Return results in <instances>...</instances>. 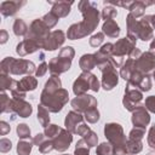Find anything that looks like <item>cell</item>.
Listing matches in <instances>:
<instances>
[{"label":"cell","instance_id":"obj_1","mask_svg":"<svg viewBox=\"0 0 155 155\" xmlns=\"http://www.w3.org/2000/svg\"><path fill=\"white\" fill-rule=\"evenodd\" d=\"M79 10L82 13L84 19L69 27L67 31V36L70 40L85 38L86 35L91 34L99 23V12L97 10L96 2L82 0L79 2Z\"/></svg>","mask_w":155,"mask_h":155},{"label":"cell","instance_id":"obj_2","mask_svg":"<svg viewBox=\"0 0 155 155\" xmlns=\"http://www.w3.org/2000/svg\"><path fill=\"white\" fill-rule=\"evenodd\" d=\"M126 22H127V38L131 39L133 42H136L137 39H140L143 41H148L153 39V27L150 25L147 16H144L140 21H138L136 17L128 13Z\"/></svg>","mask_w":155,"mask_h":155},{"label":"cell","instance_id":"obj_3","mask_svg":"<svg viewBox=\"0 0 155 155\" xmlns=\"http://www.w3.org/2000/svg\"><path fill=\"white\" fill-rule=\"evenodd\" d=\"M104 134L109 143L113 145V155H126L127 148H126V136L124 134V130L120 124L116 122H109L104 126Z\"/></svg>","mask_w":155,"mask_h":155},{"label":"cell","instance_id":"obj_4","mask_svg":"<svg viewBox=\"0 0 155 155\" xmlns=\"http://www.w3.org/2000/svg\"><path fill=\"white\" fill-rule=\"evenodd\" d=\"M0 67H1V74H13V75L28 74L30 75L31 73L36 71L33 62L22 59V58L15 59L13 57H6L5 59H2Z\"/></svg>","mask_w":155,"mask_h":155},{"label":"cell","instance_id":"obj_5","mask_svg":"<svg viewBox=\"0 0 155 155\" xmlns=\"http://www.w3.org/2000/svg\"><path fill=\"white\" fill-rule=\"evenodd\" d=\"M69 99V93L64 88H59L58 91L53 93H47V92H41L40 96V102L41 105H44L48 111L51 113H58L62 110L64 104Z\"/></svg>","mask_w":155,"mask_h":155},{"label":"cell","instance_id":"obj_6","mask_svg":"<svg viewBox=\"0 0 155 155\" xmlns=\"http://www.w3.org/2000/svg\"><path fill=\"white\" fill-rule=\"evenodd\" d=\"M74 54H75V52H74L73 47H70V46L63 47L59 51V54L57 57L52 58L48 63V69H50L51 74L52 75H59V74L69 70Z\"/></svg>","mask_w":155,"mask_h":155},{"label":"cell","instance_id":"obj_7","mask_svg":"<svg viewBox=\"0 0 155 155\" xmlns=\"http://www.w3.org/2000/svg\"><path fill=\"white\" fill-rule=\"evenodd\" d=\"M136 48V42H133L128 38L120 39L116 44H114V50H113V56L110 58V63L115 67L119 68L122 65L124 57L131 54V52Z\"/></svg>","mask_w":155,"mask_h":155},{"label":"cell","instance_id":"obj_8","mask_svg":"<svg viewBox=\"0 0 155 155\" xmlns=\"http://www.w3.org/2000/svg\"><path fill=\"white\" fill-rule=\"evenodd\" d=\"M87 90L97 92L99 90V81L97 80L96 75L91 74L90 71H82V74H80L74 81L73 91L76 96H82L87 92Z\"/></svg>","mask_w":155,"mask_h":155},{"label":"cell","instance_id":"obj_9","mask_svg":"<svg viewBox=\"0 0 155 155\" xmlns=\"http://www.w3.org/2000/svg\"><path fill=\"white\" fill-rule=\"evenodd\" d=\"M48 34H50V28L44 23V21L42 19H34L31 22V24L29 27V31L24 39H30V40L36 41L42 48L44 42H45L46 38L48 36Z\"/></svg>","mask_w":155,"mask_h":155},{"label":"cell","instance_id":"obj_10","mask_svg":"<svg viewBox=\"0 0 155 155\" xmlns=\"http://www.w3.org/2000/svg\"><path fill=\"white\" fill-rule=\"evenodd\" d=\"M99 69H101L102 75H103V78H102V87L105 91L113 90L117 85V81H119V75H117V71H116L115 67L110 62H107L105 64L101 65Z\"/></svg>","mask_w":155,"mask_h":155},{"label":"cell","instance_id":"obj_11","mask_svg":"<svg viewBox=\"0 0 155 155\" xmlns=\"http://www.w3.org/2000/svg\"><path fill=\"white\" fill-rule=\"evenodd\" d=\"M142 99H143L142 91L136 88V87H132L127 84L126 90H125V96L122 99L124 107L130 111H134L139 105H142L140 104Z\"/></svg>","mask_w":155,"mask_h":155},{"label":"cell","instance_id":"obj_12","mask_svg":"<svg viewBox=\"0 0 155 155\" xmlns=\"http://www.w3.org/2000/svg\"><path fill=\"white\" fill-rule=\"evenodd\" d=\"M73 109L78 113H86L87 110L96 108L97 107V101L93 96L90 94H82V96H76V98H74L70 102Z\"/></svg>","mask_w":155,"mask_h":155},{"label":"cell","instance_id":"obj_13","mask_svg":"<svg viewBox=\"0 0 155 155\" xmlns=\"http://www.w3.org/2000/svg\"><path fill=\"white\" fill-rule=\"evenodd\" d=\"M136 70L143 74H148L155 70V57L150 52H144L138 59H136Z\"/></svg>","mask_w":155,"mask_h":155},{"label":"cell","instance_id":"obj_14","mask_svg":"<svg viewBox=\"0 0 155 155\" xmlns=\"http://www.w3.org/2000/svg\"><path fill=\"white\" fill-rule=\"evenodd\" d=\"M127 84L132 87L139 88L140 91H149L151 88V80L148 74H143L139 71H134L131 76V79L127 81Z\"/></svg>","mask_w":155,"mask_h":155},{"label":"cell","instance_id":"obj_15","mask_svg":"<svg viewBox=\"0 0 155 155\" xmlns=\"http://www.w3.org/2000/svg\"><path fill=\"white\" fill-rule=\"evenodd\" d=\"M64 40H65V35L62 30L51 31L48 34V36L46 38L42 48L46 50V51H54V50H57L58 47H61L63 45Z\"/></svg>","mask_w":155,"mask_h":155},{"label":"cell","instance_id":"obj_16","mask_svg":"<svg viewBox=\"0 0 155 155\" xmlns=\"http://www.w3.org/2000/svg\"><path fill=\"white\" fill-rule=\"evenodd\" d=\"M71 134L73 133H70L68 130H63L62 128L61 132L54 138L51 139L52 144H53V149L58 150V151H65L69 148V145H70V143L73 140V136Z\"/></svg>","mask_w":155,"mask_h":155},{"label":"cell","instance_id":"obj_17","mask_svg":"<svg viewBox=\"0 0 155 155\" xmlns=\"http://www.w3.org/2000/svg\"><path fill=\"white\" fill-rule=\"evenodd\" d=\"M132 124L134 127H139V128H144L145 126H148V124L150 122V116L149 113L147 111L144 105H139L134 111H132Z\"/></svg>","mask_w":155,"mask_h":155},{"label":"cell","instance_id":"obj_18","mask_svg":"<svg viewBox=\"0 0 155 155\" xmlns=\"http://www.w3.org/2000/svg\"><path fill=\"white\" fill-rule=\"evenodd\" d=\"M33 111L31 105L24 99H11V113H16L19 117H28Z\"/></svg>","mask_w":155,"mask_h":155},{"label":"cell","instance_id":"obj_19","mask_svg":"<svg viewBox=\"0 0 155 155\" xmlns=\"http://www.w3.org/2000/svg\"><path fill=\"white\" fill-rule=\"evenodd\" d=\"M113 50H114V44L107 42V44H104V45L99 48V51H97L96 53H93L98 68H99L101 65L105 64L107 62H110V58H111V56H113Z\"/></svg>","mask_w":155,"mask_h":155},{"label":"cell","instance_id":"obj_20","mask_svg":"<svg viewBox=\"0 0 155 155\" xmlns=\"http://www.w3.org/2000/svg\"><path fill=\"white\" fill-rule=\"evenodd\" d=\"M84 122V117L80 113L73 110V111H69L65 116V121H64V125H65V130H68L70 133H76V130L78 127Z\"/></svg>","mask_w":155,"mask_h":155},{"label":"cell","instance_id":"obj_21","mask_svg":"<svg viewBox=\"0 0 155 155\" xmlns=\"http://www.w3.org/2000/svg\"><path fill=\"white\" fill-rule=\"evenodd\" d=\"M39 48H41V46L34 41V40H30V39H24L23 41H21L17 47H16V52L21 56V57H24L29 53H33L35 51H38Z\"/></svg>","mask_w":155,"mask_h":155},{"label":"cell","instance_id":"obj_22","mask_svg":"<svg viewBox=\"0 0 155 155\" xmlns=\"http://www.w3.org/2000/svg\"><path fill=\"white\" fill-rule=\"evenodd\" d=\"M48 4L52 5L51 12L56 15L58 18L61 17H67L70 12V6L74 4L73 1H48Z\"/></svg>","mask_w":155,"mask_h":155},{"label":"cell","instance_id":"obj_23","mask_svg":"<svg viewBox=\"0 0 155 155\" xmlns=\"http://www.w3.org/2000/svg\"><path fill=\"white\" fill-rule=\"evenodd\" d=\"M23 5H25V1H2L0 5V12L4 17L13 16Z\"/></svg>","mask_w":155,"mask_h":155},{"label":"cell","instance_id":"obj_24","mask_svg":"<svg viewBox=\"0 0 155 155\" xmlns=\"http://www.w3.org/2000/svg\"><path fill=\"white\" fill-rule=\"evenodd\" d=\"M102 29H103V34H105V35H108L110 38H116L120 34V27L117 25V23L114 19L105 21L103 23Z\"/></svg>","mask_w":155,"mask_h":155},{"label":"cell","instance_id":"obj_25","mask_svg":"<svg viewBox=\"0 0 155 155\" xmlns=\"http://www.w3.org/2000/svg\"><path fill=\"white\" fill-rule=\"evenodd\" d=\"M134 71H136V59L128 58V59L124 63V65H122V68H121V70H120V75H121V78H122L124 80H127V81H128Z\"/></svg>","mask_w":155,"mask_h":155},{"label":"cell","instance_id":"obj_26","mask_svg":"<svg viewBox=\"0 0 155 155\" xmlns=\"http://www.w3.org/2000/svg\"><path fill=\"white\" fill-rule=\"evenodd\" d=\"M80 68L84 70V71H90L92 70L94 67H97V62H96V58H94V54H84L81 58H80Z\"/></svg>","mask_w":155,"mask_h":155},{"label":"cell","instance_id":"obj_27","mask_svg":"<svg viewBox=\"0 0 155 155\" xmlns=\"http://www.w3.org/2000/svg\"><path fill=\"white\" fill-rule=\"evenodd\" d=\"M36 85H38V81L35 78L30 76V75H27L24 76L22 80L18 81V86L19 88L23 91V92H27V91H34L36 88Z\"/></svg>","mask_w":155,"mask_h":155},{"label":"cell","instance_id":"obj_28","mask_svg":"<svg viewBox=\"0 0 155 155\" xmlns=\"http://www.w3.org/2000/svg\"><path fill=\"white\" fill-rule=\"evenodd\" d=\"M59 88H62V82H61V79L58 78V75H52L48 81L45 84V87H44V92H47V93H53L56 91H58Z\"/></svg>","mask_w":155,"mask_h":155},{"label":"cell","instance_id":"obj_29","mask_svg":"<svg viewBox=\"0 0 155 155\" xmlns=\"http://www.w3.org/2000/svg\"><path fill=\"white\" fill-rule=\"evenodd\" d=\"M17 84H18V81L11 79L7 74H1L0 75V87H1V91H5V90L12 91L17 86Z\"/></svg>","mask_w":155,"mask_h":155},{"label":"cell","instance_id":"obj_30","mask_svg":"<svg viewBox=\"0 0 155 155\" xmlns=\"http://www.w3.org/2000/svg\"><path fill=\"white\" fill-rule=\"evenodd\" d=\"M12 28H13L15 35H17V36H25L28 34V31H29V28L27 27V24L24 23V21L21 19V18H17L15 21Z\"/></svg>","mask_w":155,"mask_h":155},{"label":"cell","instance_id":"obj_31","mask_svg":"<svg viewBox=\"0 0 155 155\" xmlns=\"http://www.w3.org/2000/svg\"><path fill=\"white\" fill-rule=\"evenodd\" d=\"M38 120L41 124L42 127H47L50 125V115H48V110L44 107V105H39L38 108Z\"/></svg>","mask_w":155,"mask_h":155},{"label":"cell","instance_id":"obj_32","mask_svg":"<svg viewBox=\"0 0 155 155\" xmlns=\"http://www.w3.org/2000/svg\"><path fill=\"white\" fill-rule=\"evenodd\" d=\"M126 148L128 154H138L142 150V140H134V139H127L126 142Z\"/></svg>","mask_w":155,"mask_h":155},{"label":"cell","instance_id":"obj_33","mask_svg":"<svg viewBox=\"0 0 155 155\" xmlns=\"http://www.w3.org/2000/svg\"><path fill=\"white\" fill-rule=\"evenodd\" d=\"M30 151H31V143L30 142H27L24 139L18 142V144H17V153L19 155H29Z\"/></svg>","mask_w":155,"mask_h":155},{"label":"cell","instance_id":"obj_34","mask_svg":"<svg viewBox=\"0 0 155 155\" xmlns=\"http://www.w3.org/2000/svg\"><path fill=\"white\" fill-rule=\"evenodd\" d=\"M74 155H90V147L87 145V143L84 139H80L76 143Z\"/></svg>","mask_w":155,"mask_h":155},{"label":"cell","instance_id":"obj_35","mask_svg":"<svg viewBox=\"0 0 155 155\" xmlns=\"http://www.w3.org/2000/svg\"><path fill=\"white\" fill-rule=\"evenodd\" d=\"M41 19L44 21V23H45L50 29H51V28H53V27L57 24V22L59 21V18H58L56 15H53L51 11H50L48 13H46Z\"/></svg>","mask_w":155,"mask_h":155},{"label":"cell","instance_id":"obj_36","mask_svg":"<svg viewBox=\"0 0 155 155\" xmlns=\"http://www.w3.org/2000/svg\"><path fill=\"white\" fill-rule=\"evenodd\" d=\"M85 119H86L90 124L97 122V121L99 120V111H98L97 107H96V108H92V109H90V110H87V111L85 113Z\"/></svg>","mask_w":155,"mask_h":155},{"label":"cell","instance_id":"obj_37","mask_svg":"<svg viewBox=\"0 0 155 155\" xmlns=\"http://www.w3.org/2000/svg\"><path fill=\"white\" fill-rule=\"evenodd\" d=\"M61 127L59 126H57V125H48L46 128H45V132H44V134L46 136V138L47 139H52V138H54L59 132H61Z\"/></svg>","mask_w":155,"mask_h":155},{"label":"cell","instance_id":"obj_38","mask_svg":"<svg viewBox=\"0 0 155 155\" xmlns=\"http://www.w3.org/2000/svg\"><path fill=\"white\" fill-rule=\"evenodd\" d=\"M97 155H113V145L110 143H102L97 147Z\"/></svg>","mask_w":155,"mask_h":155},{"label":"cell","instance_id":"obj_39","mask_svg":"<svg viewBox=\"0 0 155 155\" xmlns=\"http://www.w3.org/2000/svg\"><path fill=\"white\" fill-rule=\"evenodd\" d=\"M11 99L6 96L5 91H1V113H10L11 111Z\"/></svg>","mask_w":155,"mask_h":155},{"label":"cell","instance_id":"obj_40","mask_svg":"<svg viewBox=\"0 0 155 155\" xmlns=\"http://www.w3.org/2000/svg\"><path fill=\"white\" fill-rule=\"evenodd\" d=\"M117 15V11L114 6H105L102 11V17L104 21H109V19H113L115 16Z\"/></svg>","mask_w":155,"mask_h":155},{"label":"cell","instance_id":"obj_41","mask_svg":"<svg viewBox=\"0 0 155 155\" xmlns=\"http://www.w3.org/2000/svg\"><path fill=\"white\" fill-rule=\"evenodd\" d=\"M82 139L87 143V145L91 148V147H94V145H97V142H98V137H97V134L92 131V130H90L84 137H82Z\"/></svg>","mask_w":155,"mask_h":155},{"label":"cell","instance_id":"obj_42","mask_svg":"<svg viewBox=\"0 0 155 155\" xmlns=\"http://www.w3.org/2000/svg\"><path fill=\"white\" fill-rule=\"evenodd\" d=\"M17 134L21 139H25L30 137V128L25 124H19L17 126Z\"/></svg>","mask_w":155,"mask_h":155},{"label":"cell","instance_id":"obj_43","mask_svg":"<svg viewBox=\"0 0 155 155\" xmlns=\"http://www.w3.org/2000/svg\"><path fill=\"white\" fill-rule=\"evenodd\" d=\"M145 134V130L144 128H139V127H133L128 134L130 139H134V140H142L143 136Z\"/></svg>","mask_w":155,"mask_h":155},{"label":"cell","instance_id":"obj_44","mask_svg":"<svg viewBox=\"0 0 155 155\" xmlns=\"http://www.w3.org/2000/svg\"><path fill=\"white\" fill-rule=\"evenodd\" d=\"M103 40H104V34H103V33H97V34H94V35L91 36V39H90V45H91L92 47H98V46L103 42Z\"/></svg>","mask_w":155,"mask_h":155},{"label":"cell","instance_id":"obj_45","mask_svg":"<svg viewBox=\"0 0 155 155\" xmlns=\"http://www.w3.org/2000/svg\"><path fill=\"white\" fill-rule=\"evenodd\" d=\"M52 149H53L52 140H51V139H47V138L39 145V150H40V153H42V154H46V153L51 151Z\"/></svg>","mask_w":155,"mask_h":155},{"label":"cell","instance_id":"obj_46","mask_svg":"<svg viewBox=\"0 0 155 155\" xmlns=\"http://www.w3.org/2000/svg\"><path fill=\"white\" fill-rule=\"evenodd\" d=\"M145 109L151 113H155V96H149L145 98Z\"/></svg>","mask_w":155,"mask_h":155},{"label":"cell","instance_id":"obj_47","mask_svg":"<svg viewBox=\"0 0 155 155\" xmlns=\"http://www.w3.org/2000/svg\"><path fill=\"white\" fill-rule=\"evenodd\" d=\"M148 145L155 149V125H153L148 133Z\"/></svg>","mask_w":155,"mask_h":155},{"label":"cell","instance_id":"obj_48","mask_svg":"<svg viewBox=\"0 0 155 155\" xmlns=\"http://www.w3.org/2000/svg\"><path fill=\"white\" fill-rule=\"evenodd\" d=\"M11 140L7 138H1L0 140V150L1 153H7L8 150H11Z\"/></svg>","mask_w":155,"mask_h":155},{"label":"cell","instance_id":"obj_49","mask_svg":"<svg viewBox=\"0 0 155 155\" xmlns=\"http://www.w3.org/2000/svg\"><path fill=\"white\" fill-rule=\"evenodd\" d=\"M47 69H48V65H47L45 62H42V63L39 65V68L36 69V71H35L36 76L39 78V76H42V75H45V73L47 71Z\"/></svg>","mask_w":155,"mask_h":155},{"label":"cell","instance_id":"obj_50","mask_svg":"<svg viewBox=\"0 0 155 155\" xmlns=\"http://www.w3.org/2000/svg\"><path fill=\"white\" fill-rule=\"evenodd\" d=\"M45 139H46V136H45L44 133H38V134L33 138V143H34L35 145H38V147H39V145H40Z\"/></svg>","mask_w":155,"mask_h":155},{"label":"cell","instance_id":"obj_51","mask_svg":"<svg viewBox=\"0 0 155 155\" xmlns=\"http://www.w3.org/2000/svg\"><path fill=\"white\" fill-rule=\"evenodd\" d=\"M10 132V126L5 122V121H1L0 122V134L1 136H5Z\"/></svg>","mask_w":155,"mask_h":155},{"label":"cell","instance_id":"obj_52","mask_svg":"<svg viewBox=\"0 0 155 155\" xmlns=\"http://www.w3.org/2000/svg\"><path fill=\"white\" fill-rule=\"evenodd\" d=\"M0 35H1V36H0V39H1L0 42H1V44H5V42L7 41V36H8V35H7V31H6V30H1V31H0Z\"/></svg>","mask_w":155,"mask_h":155},{"label":"cell","instance_id":"obj_53","mask_svg":"<svg viewBox=\"0 0 155 155\" xmlns=\"http://www.w3.org/2000/svg\"><path fill=\"white\" fill-rule=\"evenodd\" d=\"M147 18H148V21H149L150 25H151L153 28H155V15H148V16H147Z\"/></svg>","mask_w":155,"mask_h":155},{"label":"cell","instance_id":"obj_54","mask_svg":"<svg viewBox=\"0 0 155 155\" xmlns=\"http://www.w3.org/2000/svg\"><path fill=\"white\" fill-rule=\"evenodd\" d=\"M149 52L155 57V38H154L153 41L150 42V50H149Z\"/></svg>","mask_w":155,"mask_h":155},{"label":"cell","instance_id":"obj_55","mask_svg":"<svg viewBox=\"0 0 155 155\" xmlns=\"http://www.w3.org/2000/svg\"><path fill=\"white\" fill-rule=\"evenodd\" d=\"M153 78H154V80H155V70H154V73H153Z\"/></svg>","mask_w":155,"mask_h":155},{"label":"cell","instance_id":"obj_56","mask_svg":"<svg viewBox=\"0 0 155 155\" xmlns=\"http://www.w3.org/2000/svg\"><path fill=\"white\" fill-rule=\"evenodd\" d=\"M148 155H155V153H149Z\"/></svg>","mask_w":155,"mask_h":155},{"label":"cell","instance_id":"obj_57","mask_svg":"<svg viewBox=\"0 0 155 155\" xmlns=\"http://www.w3.org/2000/svg\"><path fill=\"white\" fill-rule=\"evenodd\" d=\"M154 5H155V1H154Z\"/></svg>","mask_w":155,"mask_h":155}]
</instances>
